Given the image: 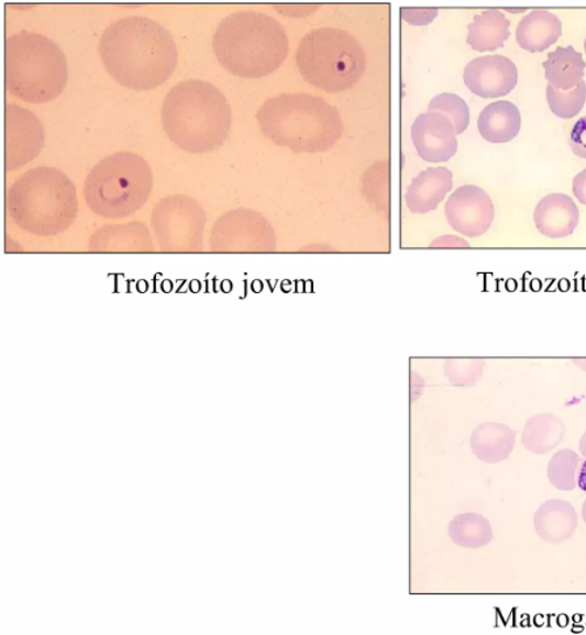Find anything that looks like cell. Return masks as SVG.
<instances>
[{
  "label": "cell",
  "mask_w": 586,
  "mask_h": 635,
  "mask_svg": "<svg viewBox=\"0 0 586 635\" xmlns=\"http://www.w3.org/2000/svg\"><path fill=\"white\" fill-rule=\"evenodd\" d=\"M99 53L111 77L134 91L165 85L179 57L172 33L142 16H129L109 25L100 38Z\"/></svg>",
  "instance_id": "obj_1"
},
{
  "label": "cell",
  "mask_w": 586,
  "mask_h": 635,
  "mask_svg": "<svg viewBox=\"0 0 586 635\" xmlns=\"http://www.w3.org/2000/svg\"><path fill=\"white\" fill-rule=\"evenodd\" d=\"M233 112L224 94L206 80L176 85L162 107V125L169 140L189 154L220 148L231 130Z\"/></svg>",
  "instance_id": "obj_2"
},
{
  "label": "cell",
  "mask_w": 586,
  "mask_h": 635,
  "mask_svg": "<svg viewBox=\"0 0 586 635\" xmlns=\"http://www.w3.org/2000/svg\"><path fill=\"white\" fill-rule=\"evenodd\" d=\"M213 49L224 70L244 79H261L285 63L289 38L281 23L267 13L241 11L218 25Z\"/></svg>",
  "instance_id": "obj_3"
},
{
  "label": "cell",
  "mask_w": 586,
  "mask_h": 635,
  "mask_svg": "<svg viewBox=\"0 0 586 635\" xmlns=\"http://www.w3.org/2000/svg\"><path fill=\"white\" fill-rule=\"evenodd\" d=\"M256 119L269 141L295 153L329 152L344 132L338 109L310 93L278 94L264 102Z\"/></svg>",
  "instance_id": "obj_4"
},
{
  "label": "cell",
  "mask_w": 586,
  "mask_h": 635,
  "mask_svg": "<svg viewBox=\"0 0 586 635\" xmlns=\"http://www.w3.org/2000/svg\"><path fill=\"white\" fill-rule=\"evenodd\" d=\"M7 211L18 227L36 236L63 234L78 215L77 189L56 168L37 167L12 183Z\"/></svg>",
  "instance_id": "obj_5"
},
{
  "label": "cell",
  "mask_w": 586,
  "mask_h": 635,
  "mask_svg": "<svg viewBox=\"0 0 586 635\" xmlns=\"http://www.w3.org/2000/svg\"><path fill=\"white\" fill-rule=\"evenodd\" d=\"M69 68L63 51L44 34L19 32L4 41V86L30 104H45L65 91Z\"/></svg>",
  "instance_id": "obj_6"
},
{
  "label": "cell",
  "mask_w": 586,
  "mask_h": 635,
  "mask_svg": "<svg viewBox=\"0 0 586 635\" xmlns=\"http://www.w3.org/2000/svg\"><path fill=\"white\" fill-rule=\"evenodd\" d=\"M153 190V172L142 156L118 153L99 161L88 174L84 193L93 214L124 220L145 204Z\"/></svg>",
  "instance_id": "obj_7"
},
{
  "label": "cell",
  "mask_w": 586,
  "mask_h": 635,
  "mask_svg": "<svg viewBox=\"0 0 586 635\" xmlns=\"http://www.w3.org/2000/svg\"><path fill=\"white\" fill-rule=\"evenodd\" d=\"M296 63L302 78L324 92L339 93L356 86L366 70V53L342 30L318 29L299 43Z\"/></svg>",
  "instance_id": "obj_8"
},
{
  "label": "cell",
  "mask_w": 586,
  "mask_h": 635,
  "mask_svg": "<svg viewBox=\"0 0 586 635\" xmlns=\"http://www.w3.org/2000/svg\"><path fill=\"white\" fill-rule=\"evenodd\" d=\"M207 215L194 198L175 194L156 203L152 225L163 250L190 252L202 248Z\"/></svg>",
  "instance_id": "obj_9"
},
{
  "label": "cell",
  "mask_w": 586,
  "mask_h": 635,
  "mask_svg": "<svg viewBox=\"0 0 586 635\" xmlns=\"http://www.w3.org/2000/svg\"><path fill=\"white\" fill-rule=\"evenodd\" d=\"M45 143V130L29 109L16 104L4 107V169L22 168L35 160Z\"/></svg>",
  "instance_id": "obj_10"
},
{
  "label": "cell",
  "mask_w": 586,
  "mask_h": 635,
  "mask_svg": "<svg viewBox=\"0 0 586 635\" xmlns=\"http://www.w3.org/2000/svg\"><path fill=\"white\" fill-rule=\"evenodd\" d=\"M210 245L213 250L268 249L274 247V232L262 216L237 210L217 221Z\"/></svg>",
  "instance_id": "obj_11"
},
{
  "label": "cell",
  "mask_w": 586,
  "mask_h": 635,
  "mask_svg": "<svg viewBox=\"0 0 586 635\" xmlns=\"http://www.w3.org/2000/svg\"><path fill=\"white\" fill-rule=\"evenodd\" d=\"M446 220L455 232L467 237H479L495 220V207L486 190L475 186L456 189L445 207Z\"/></svg>",
  "instance_id": "obj_12"
},
{
  "label": "cell",
  "mask_w": 586,
  "mask_h": 635,
  "mask_svg": "<svg viewBox=\"0 0 586 635\" xmlns=\"http://www.w3.org/2000/svg\"><path fill=\"white\" fill-rule=\"evenodd\" d=\"M411 136L416 152L428 163H445L458 152L453 122L445 114L428 112L413 122Z\"/></svg>",
  "instance_id": "obj_13"
},
{
  "label": "cell",
  "mask_w": 586,
  "mask_h": 635,
  "mask_svg": "<svg viewBox=\"0 0 586 635\" xmlns=\"http://www.w3.org/2000/svg\"><path fill=\"white\" fill-rule=\"evenodd\" d=\"M463 80L468 90L479 98L499 99L515 90L518 70L507 57H479L466 66Z\"/></svg>",
  "instance_id": "obj_14"
},
{
  "label": "cell",
  "mask_w": 586,
  "mask_h": 635,
  "mask_svg": "<svg viewBox=\"0 0 586 635\" xmlns=\"http://www.w3.org/2000/svg\"><path fill=\"white\" fill-rule=\"evenodd\" d=\"M581 211L567 194L554 193L543 198L534 211V223L543 236L563 238L574 234Z\"/></svg>",
  "instance_id": "obj_15"
},
{
  "label": "cell",
  "mask_w": 586,
  "mask_h": 635,
  "mask_svg": "<svg viewBox=\"0 0 586 635\" xmlns=\"http://www.w3.org/2000/svg\"><path fill=\"white\" fill-rule=\"evenodd\" d=\"M453 189V172L445 167L428 168L416 176L405 197L413 214H428L439 208Z\"/></svg>",
  "instance_id": "obj_16"
},
{
  "label": "cell",
  "mask_w": 586,
  "mask_h": 635,
  "mask_svg": "<svg viewBox=\"0 0 586 635\" xmlns=\"http://www.w3.org/2000/svg\"><path fill=\"white\" fill-rule=\"evenodd\" d=\"M88 245L95 252H145L154 249L152 235H150L146 225L141 222L106 225V227L95 232Z\"/></svg>",
  "instance_id": "obj_17"
},
{
  "label": "cell",
  "mask_w": 586,
  "mask_h": 635,
  "mask_svg": "<svg viewBox=\"0 0 586 635\" xmlns=\"http://www.w3.org/2000/svg\"><path fill=\"white\" fill-rule=\"evenodd\" d=\"M577 512L570 502L551 500L541 504L534 515V528L543 542L561 544L577 530Z\"/></svg>",
  "instance_id": "obj_18"
},
{
  "label": "cell",
  "mask_w": 586,
  "mask_h": 635,
  "mask_svg": "<svg viewBox=\"0 0 586 635\" xmlns=\"http://www.w3.org/2000/svg\"><path fill=\"white\" fill-rule=\"evenodd\" d=\"M562 36V22L554 13L534 10L517 26L516 38L523 51L541 53L557 43Z\"/></svg>",
  "instance_id": "obj_19"
},
{
  "label": "cell",
  "mask_w": 586,
  "mask_h": 635,
  "mask_svg": "<svg viewBox=\"0 0 586 635\" xmlns=\"http://www.w3.org/2000/svg\"><path fill=\"white\" fill-rule=\"evenodd\" d=\"M521 113L513 102L496 101L483 109L478 130L489 143L512 142L521 130Z\"/></svg>",
  "instance_id": "obj_20"
},
{
  "label": "cell",
  "mask_w": 586,
  "mask_h": 635,
  "mask_svg": "<svg viewBox=\"0 0 586 635\" xmlns=\"http://www.w3.org/2000/svg\"><path fill=\"white\" fill-rule=\"evenodd\" d=\"M517 432L502 423L487 422L476 427L469 441L479 460L488 464L507 460L513 453Z\"/></svg>",
  "instance_id": "obj_21"
},
{
  "label": "cell",
  "mask_w": 586,
  "mask_h": 635,
  "mask_svg": "<svg viewBox=\"0 0 586 635\" xmlns=\"http://www.w3.org/2000/svg\"><path fill=\"white\" fill-rule=\"evenodd\" d=\"M543 68L551 87L571 91L584 80L586 64L583 54L574 46H559L549 54Z\"/></svg>",
  "instance_id": "obj_22"
},
{
  "label": "cell",
  "mask_w": 586,
  "mask_h": 635,
  "mask_svg": "<svg viewBox=\"0 0 586 635\" xmlns=\"http://www.w3.org/2000/svg\"><path fill=\"white\" fill-rule=\"evenodd\" d=\"M467 44L476 52H495L510 37V22L499 10H487L468 24Z\"/></svg>",
  "instance_id": "obj_23"
},
{
  "label": "cell",
  "mask_w": 586,
  "mask_h": 635,
  "mask_svg": "<svg viewBox=\"0 0 586 635\" xmlns=\"http://www.w3.org/2000/svg\"><path fill=\"white\" fill-rule=\"evenodd\" d=\"M564 423L552 414H537L528 420L522 434V445L535 455L549 454L563 442Z\"/></svg>",
  "instance_id": "obj_24"
},
{
  "label": "cell",
  "mask_w": 586,
  "mask_h": 635,
  "mask_svg": "<svg viewBox=\"0 0 586 635\" xmlns=\"http://www.w3.org/2000/svg\"><path fill=\"white\" fill-rule=\"evenodd\" d=\"M449 537L462 548L480 549L494 541V531L486 517L467 512L450 522Z\"/></svg>",
  "instance_id": "obj_25"
},
{
  "label": "cell",
  "mask_w": 586,
  "mask_h": 635,
  "mask_svg": "<svg viewBox=\"0 0 586 635\" xmlns=\"http://www.w3.org/2000/svg\"><path fill=\"white\" fill-rule=\"evenodd\" d=\"M581 456L572 449H562L552 457L548 476L552 487L557 490L571 491L576 488V470Z\"/></svg>",
  "instance_id": "obj_26"
},
{
  "label": "cell",
  "mask_w": 586,
  "mask_h": 635,
  "mask_svg": "<svg viewBox=\"0 0 586 635\" xmlns=\"http://www.w3.org/2000/svg\"><path fill=\"white\" fill-rule=\"evenodd\" d=\"M546 93L551 112L559 119L571 120L583 111L586 101V83L583 80L571 91H559L549 85Z\"/></svg>",
  "instance_id": "obj_27"
},
{
  "label": "cell",
  "mask_w": 586,
  "mask_h": 635,
  "mask_svg": "<svg viewBox=\"0 0 586 635\" xmlns=\"http://www.w3.org/2000/svg\"><path fill=\"white\" fill-rule=\"evenodd\" d=\"M428 112L445 114L453 122L455 134L466 132L469 125V109L466 101L455 93H441L435 96L428 105Z\"/></svg>",
  "instance_id": "obj_28"
},
{
  "label": "cell",
  "mask_w": 586,
  "mask_h": 635,
  "mask_svg": "<svg viewBox=\"0 0 586 635\" xmlns=\"http://www.w3.org/2000/svg\"><path fill=\"white\" fill-rule=\"evenodd\" d=\"M484 361L480 359H450L444 370L454 386L473 387L483 377Z\"/></svg>",
  "instance_id": "obj_29"
},
{
  "label": "cell",
  "mask_w": 586,
  "mask_h": 635,
  "mask_svg": "<svg viewBox=\"0 0 586 635\" xmlns=\"http://www.w3.org/2000/svg\"><path fill=\"white\" fill-rule=\"evenodd\" d=\"M401 19L408 24L425 26L433 22L439 15L438 9H401Z\"/></svg>",
  "instance_id": "obj_30"
},
{
  "label": "cell",
  "mask_w": 586,
  "mask_h": 635,
  "mask_svg": "<svg viewBox=\"0 0 586 635\" xmlns=\"http://www.w3.org/2000/svg\"><path fill=\"white\" fill-rule=\"evenodd\" d=\"M570 146L578 158L586 159V118L578 120L572 129Z\"/></svg>",
  "instance_id": "obj_31"
},
{
  "label": "cell",
  "mask_w": 586,
  "mask_h": 635,
  "mask_svg": "<svg viewBox=\"0 0 586 635\" xmlns=\"http://www.w3.org/2000/svg\"><path fill=\"white\" fill-rule=\"evenodd\" d=\"M274 7L278 12H281L283 15L289 18L308 16L311 12L319 9V5L311 4H275Z\"/></svg>",
  "instance_id": "obj_32"
},
{
  "label": "cell",
  "mask_w": 586,
  "mask_h": 635,
  "mask_svg": "<svg viewBox=\"0 0 586 635\" xmlns=\"http://www.w3.org/2000/svg\"><path fill=\"white\" fill-rule=\"evenodd\" d=\"M572 189H574V194L578 202L586 207V169L575 177L574 187H572Z\"/></svg>",
  "instance_id": "obj_33"
},
{
  "label": "cell",
  "mask_w": 586,
  "mask_h": 635,
  "mask_svg": "<svg viewBox=\"0 0 586 635\" xmlns=\"http://www.w3.org/2000/svg\"><path fill=\"white\" fill-rule=\"evenodd\" d=\"M432 247H462L467 248L468 244L462 238L454 237V236H444L439 238L432 244Z\"/></svg>",
  "instance_id": "obj_34"
},
{
  "label": "cell",
  "mask_w": 586,
  "mask_h": 635,
  "mask_svg": "<svg viewBox=\"0 0 586 635\" xmlns=\"http://www.w3.org/2000/svg\"><path fill=\"white\" fill-rule=\"evenodd\" d=\"M577 487L586 493V460L582 464L577 475Z\"/></svg>",
  "instance_id": "obj_35"
},
{
  "label": "cell",
  "mask_w": 586,
  "mask_h": 635,
  "mask_svg": "<svg viewBox=\"0 0 586 635\" xmlns=\"http://www.w3.org/2000/svg\"><path fill=\"white\" fill-rule=\"evenodd\" d=\"M578 447H581L582 455L586 457V433L583 435V438L581 439V445H578Z\"/></svg>",
  "instance_id": "obj_36"
},
{
  "label": "cell",
  "mask_w": 586,
  "mask_h": 635,
  "mask_svg": "<svg viewBox=\"0 0 586 635\" xmlns=\"http://www.w3.org/2000/svg\"><path fill=\"white\" fill-rule=\"evenodd\" d=\"M574 364L583 368L584 371H586V359H575Z\"/></svg>",
  "instance_id": "obj_37"
},
{
  "label": "cell",
  "mask_w": 586,
  "mask_h": 635,
  "mask_svg": "<svg viewBox=\"0 0 586 635\" xmlns=\"http://www.w3.org/2000/svg\"><path fill=\"white\" fill-rule=\"evenodd\" d=\"M583 519H584V522L586 523V501L584 502V506H583Z\"/></svg>",
  "instance_id": "obj_38"
},
{
  "label": "cell",
  "mask_w": 586,
  "mask_h": 635,
  "mask_svg": "<svg viewBox=\"0 0 586 635\" xmlns=\"http://www.w3.org/2000/svg\"><path fill=\"white\" fill-rule=\"evenodd\" d=\"M584 47H585V53H586V38H585V44H584Z\"/></svg>",
  "instance_id": "obj_39"
}]
</instances>
